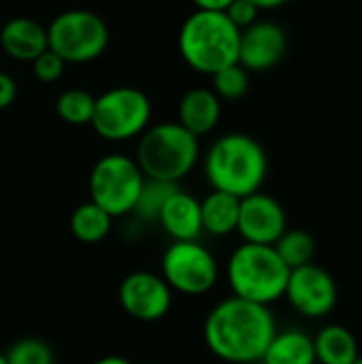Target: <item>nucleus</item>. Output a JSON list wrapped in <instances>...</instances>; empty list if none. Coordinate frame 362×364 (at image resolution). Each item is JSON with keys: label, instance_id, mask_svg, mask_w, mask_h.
<instances>
[{"label": "nucleus", "instance_id": "nucleus-1", "mask_svg": "<svg viewBox=\"0 0 362 364\" xmlns=\"http://www.w3.org/2000/svg\"><path fill=\"white\" fill-rule=\"evenodd\" d=\"M275 333L277 322L271 307L237 296L220 301L203 326L209 352L230 364L260 363Z\"/></svg>", "mask_w": 362, "mask_h": 364}, {"label": "nucleus", "instance_id": "nucleus-2", "mask_svg": "<svg viewBox=\"0 0 362 364\" xmlns=\"http://www.w3.org/2000/svg\"><path fill=\"white\" fill-rule=\"evenodd\" d=\"M269 171L262 145L243 132L220 136L205 156V177L211 190L245 198L260 192Z\"/></svg>", "mask_w": 362, "mask_h": 364}, {"label": "nucleus", "instance_id": "nucleus-3", "mask_svg": "<svg viewBox=\"0 0 362 364\" xmlns=\"http://www.w3.org/2000/svg\"><path fill=\"white\" fill-rule=\"evenodd\" d=\"M241 30L215 11H194L179 30V51L186 64L198 73L213 75L239 64Z\"/></svg>", "mask_w": 362, "mask_h": 364}, {"label": "nucleus", "instance_id": "nucleus-4", "mask_svg": "<svg viewBox=\"0 0 362 364\" xmlns=\"http://www.w3.org/2000/svg\"><path fill=\"white\" fill-rule=\"evenodd\" d=\"M290 269L273 245L241 243L226 262V279L233 296L271 307L284 299Z\"/></svg>", "mask_w": 362, "mask_h": 364}, {"label": "nucleus", "instance_id": "nucleus-5", "mask_svg": "<svg viewBox=\"0 0 362 364\" xmlns=\"http://www.w3.org/2000/svg\"><path fill=\"white\" fill-rule=\"evenodd\" d=\"M198 136L179 122L147 128L137 147V164L147 179L179 183L198 162Z\"/></svg>", "mask_w": 362, "mask_h": 364}, {"label": "nucleus", "instance_id": "nucleus-6", "mask_svg": "<svg viewBox=\"0 0 362 364\" xmlns=\"http://www.w3.org/2000/svg\"><path fill=\"white\" fill-rule=\"evenodd\" d=\"M143 181L145 175L141 173L137 160L122 154L102 156L90 173V200L113 220L128 215L134 209Z\"/></svg>", "mask_w": 362, "mask_h": 364}, {"label": "nucleus", "instance_id": "nucleus-7", "mask_svg": "<svg viewBox=\"0 0 362 364\" xmlns=\"http://www.w3.org/2000/svg\"><path fill=\"white\" fill-rule=\"evenodd\" d=\"M151 117L149 98L137 87H113L94 98L92 128L107 141H128L147 130Z\"/></svg>", "mask_w": 362, "mask_h": 364}, {"label": "nucleus", "instance_id": "nucleus-8", "mask_svg": "<svg viewBox=\"0 0 362 364\" xmlns=\"http://www.w3.org/2000/svg\"><path fill=\"white\" fill-rule=\"evenodd\" d=\"M47 43L64 62L81 64L98 58L107 49L109 30L96 13L73 9L60 13L49 23Z\"/></svg>", "mask_w": 362, "mask_h": 364}, {"label": "nucleus", "instance_id": "nucleus-9", "mask_svg": "<svg viewBox=\"0 0 362 364\" xmlns=\"http://www.w3.org/2000/svg\"><path fill=\"white\" fill-rule=\"evenodd\" d=\"M160 275L173 292L203 296L220 277L215 256L198 241H173L162 254Z\"/></svg>", "mask_w": 362, "mask_h": 364}, {"label": "nucleus", "instance_id": "nucleus-10", "mask_svg": "<svg viewBox=\"0 0 362 364\" xmlns=\"http://www.w3.org/2000/svg\"><path fill=\"white\" fill-rule=\"evenodd\" d=\"M284 299L299 316L307 320H322L337 307L339 290L335 277L320 264L312 262L290 271Z\"/></svg>", "mask_w": 362, "mask_h": 364}, {"label": "nucleus", "instance_id": "nucleus-11", "mask_svg": "<svg viewBox=\"0 0 362 364\" xmlns=\"http://www.w3.org/2000/svg\"><path fill=\"white\" fill-rule=\"evenodd\" d=\"M117 299L130 318L139 322H156L171 311L173 290L162 275L151 271H134L122 279Z\"/></svg>", "mask_w": 362, "mask_h": 364}, {"label": "nucleus", "instance_id": "nucleus-12", "mask_svg": "<svg viewBox=\"0 0 362 364\" xmlns=\"http://www.w3.org/2000/svg\"><path fill=\"white\" fill-rule=\"evenodd\" d=\"M288 215L277 198L265 192H254L239 203L237 232L243 243L254 245H275V241L286 232Z\"/></svg>", "mask_w": 362, "mask_h": 364}, {"label": "nucleus", "instance_id": "nucleus-13", "mask_svg": "<svg viewBox=\"0 0 362 364\" xmlns=\"http://www.w3.org/2000/svg\"><path fill=\"white\" fill-rule=\"evenodd\" d=\"M288 47L284 28L275 21H256L241 30L239 64L245 70H269L280 64Z\"/></svg>", "mask_w": 362, "mask_h": 364}, {"label": "nucleus", "instance_id": "nucleus-14", "mask_svg": "<svg viewBox=\"0 0 362 364\" xmlns=\"http://www.w3.org/2000/svg\"><path fill=\"white\" fill-rule=\"evenodd\" d=\"M158 224L173 241H198L203 232L201 200L179 188L162 207Z\"/></svg>", "mask_w": 362, "mask_h": 364}, {"label": "nucleus", "instance_id": "nucleus-15", "mask_svg": "<svg viewBox=\"0 0 362 364\" xmlns=\"http://www.w3.org/2000/svg\"><path fill=\"white\" fill-rule=\"evenodd\" d=\"M0 45L11 58L32 62L36 55L49 49L47 28L30 17H13L0 30Z\"/></svg>", "mask_w": 362, "mask_h": 364}, {"label": "nucleus", "instance_id": "nucleus-16", "mask_svg": "<svg viewBox=\"0 0 362 364\" xmlns=\"http://www.w3.org/2000/svg\"><path fill=\"white\" fill-rule=\"evenodd\" d=\"M222 105L211 90H190L179 102V124L194 136L209 134L220 122Z\"/></svg>", "mask_w": 362, "mask_h": 364}, {"label": "nucleus", "instance_id": "nucleus-17", "mask_svg": "<svg viewBox=\"0 0 362 364\" xmlns=\"http://www.w3.org/2000/svg\"><path fill=\"white\" fill-rule=\"evenodd\" d=\"M316 364H352L358 356V341L344 324H324L314 337Z\"/></svg>", "mask_w": 362, "mask_h": 364}, {"label": "nucleus", "instance_id": "nucleus-18", "mask_svg": "<svg viewBox=\"0 0 362 364\" xmlns=\"http://www.w3.org/2000/svg\"><path fill=\"white\" fill-rule=\"evenodd\" d=\"M260 364H316L312 335L301 328H277Z\"/></svg>", "mask_w": 362, "mask_h": 364}, {"label": "nucleus", "instance_id": "nucleus-19", "mask_svg": "<svg viewBox=\"0 0 362 364\" xmlns=\"http://www.w3.org/2000/svg\"><path fill=\"white\" fill-rule=\"evenodd\" d=\"M239 203L241 198L211 190L203 200H201V224L203 232L213 235V237H228L237 232V222H239Z\"/></svg>", "mask_w": 362, "mask_h": 364}, {"label": "nucleus", "instance_id": "nucleus-20", "mask_svg": "<svg viewBox=\"0 0 362 364\" xmlns=\"http://www.w3.org/2000/svg\"><path fill=\"white\" fill-rule=\"evenodd\" d=\"M113 218L92 200L79 205L70 215V232L81 243H100L111 232Z\"/></svg>", "mask_w": 362, "mask_h": 364}, {"label": "nucleus", "instance_id": "nucleus-21", "mask_svg": "<svg viewBox=\"0 0 362 364\" xmlns=\"http://www.w3.org/2000/svg\"><path fill=\"white\" fill-rule=\"evenodd\" d=\"M273 247L290 271L312 264L318 254V243L314 235L303 228H286V232L275 241Z\"/></svg>", "mask_w": 362, "mask_h": 364}, {"label": "nucleus", "instance_id": "nucleus-22", "mask_svg": "<svg viewBox=\"0 0 362 364\" xmlns=\"http://www.w3.org/2000/svg\"><path fill=\"white\" fill-rule=\"evenodd\" d=\"M179 190L177 183L160 181V179H147L143 181V188L139 192V198L134 203L132 215L141 222H158V215L166 200Z\"/></svg>", "mask_w": 362, "mask_h": 364}, {"label": "nucleus", "instance_id": "nucleus-23", "mask_svg": "<svg viewBox=\"0 0 362 364\" xmlns=\"http://www.w3.org/2000/svg\"><path fill=\"white\" fill-rule=\"evenodd\" d=\"M55 111L66 124L73 126L90 124L94 113V96L83 90H66L64 94H60L55 102Z\"/></svg>", "mask_w": 362, "mask_h": 364}, {"label": "nucleus", "instance_id": "nucleus-24", "mask_svg": "<svg viewBox=\"0 0 362 364\" xmlns=\"http://www.w3.org/2000/svg\"><path fill=\"white\" fill-rule=\"evenodd\" d=\"M6 364H55V354L43 339L26 337L4 352Z\"/></svg>", "mask_w": 362, "mask_h": 364}, {"label": "nucleus", "instance_id": "nucleus-25", "mask_svg": "<svg viewBox=\"0 0 362 364\" xmlns=\"http://www.w3.org/2000/svg\"><path fill=\"white\" fill-rule=\"evenodd\" d=\"M213 77V94L222 100H239L241 96H245L247 87H250V79H247V70L241 64H233L226 66L218 73L211 75Z\"/></svg>", "mask_w": 362, "mask_h": 364}, {"label": "nucleus", "instance_id": "nucleus-26", "mask_svg": "<svg viewBox=\"0 0 362 364\" xmlns=\"http://www.w3.org/2000/svg\"><path fill=\"white\" fill-rule=\"evenodd\" d=\"M64 64H66V62H64L55 51L45 49L41 55H36V58L32 60V73H34V77H36L38 81L51 83V81H58V79L62 77Z\"/></svg>", "mask_w": 362, "mask_h": 364}, {"label": "nucleus", "instance_id": "nucleus-27", "mask_svg": "<svg viewBox=\"0 0 362 364\" xmlns=\"http://www.w3.org/2000/svg\"><path fill=\"white\" fill-rule=\"evenodd\" d=\"M258 6L250 0H233L228 4V9L224 11L226 17L239 28V30H245L247 26L256 23L258 21Z\"/></svg>", "mask_w": 362, "mask_h": 364}, {"label": "nucleus", "instance_id": "nucleus-28", "mask_svg": "<svg viewBox=\"0 0 362 364\" xmlns=\"http://www.w3.org/2000/svg\"><path fill=\"white\" fill-rule=\"evenodd\" d=\"M15 94H17L15 81L6 73H0V109H6L15 100Z\"/></svg>", "mask_w": 362, "mask_h": 364}, {"label": "nucleus", "instance_id": "nucleus-29", "mask_svg": "<svg viewBox=\"0 0 362 364\" xmlns=\"http://www.w3.org/2000/svg\"><path fill=\"white\" fill-rule=\"evenodd\" d=\"M192 2L196 4V11H215V13H224L233 0H192Z\"/></svg>", "mask_w": 362, "mask_h": 364}, {"label": "nucleus", "instance_id": "nucleus-30", "mask_svg": "<svg viewBox=\"0 0 362 364\" xmlns=\"http://www.w3.org/2000/svg\"><path fill=\"white\" fill-rule=\"evenodd\" d=\"M250 2H254L258 9H277V6L286 4L288 0H250Z\"/></svg>", "mask_w": 362, "mask_h": 364}, {"label": "nucleus", "instance_id": "nucleus-31", "mask_svg": "<svg viewBox=\"0 0 362 364\" xmlns=\"http://www.w3.org/2000/svg\"><path fill=\"white\" fill-rule=\"evenodd\" d=\"M92 364H132L130 360H126V358H122V356H102V358H98L96 363Z\"/></svg>", "mask_w": 362, "mask_h": 364}, {"label": "nucleus", "instance_id": "nucleus-32", "mask_svg": "<svg viewBox=\"0 0 362 364\" xmlns=\"http://www.w3.org/2000/svg\"><path fill=\"white\" fill-rule=\"evenodd\" d=\"M0 364H6V360H4V354L0 352Z\"/></svg>", "mask_w": 362, "mask_h": 364}, {"label": "nucleus", "instance_id": "nucleus-33", "mask_svg": "<svg viewBox=\"0 0 362 364\" xmlns=\"http://www.w3.org/2000/svg\"><path fill=\"white\" fill-rule=\"evenodd\" d=\"M352 364H362V356H358V358H356Z\"/></svg>", "mask_w": 362, "mask_h": 364}, {"label": "nucleus", "instance_id": "nucleus-34", "mask_svg": "<svg viewBox=\"0 0 362 364\" xmlns=\"http://www.w3.org/2000/svg\"><path fill=\"white\" fill-rule=\"evenodd\" d=\"M147 364H154V363H147Z\"/></svg>", "mask_w": 362, "mask_h": 364}]
</instances>
